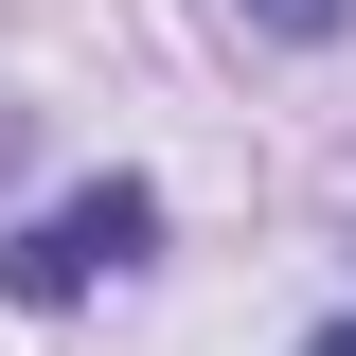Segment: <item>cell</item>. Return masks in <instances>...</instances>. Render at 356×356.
I'll return each mask as SVG.
<instances>
[{"label": "cell", "instance_id": "cell-3", "mask_svg": "<svg viewBox=\"0 0 356 356\" xmlns=\"http://www.w3.org/2000/svg\"><path fill=\"white\" fill-rule=\"evenodd\" d=\"M303 356H356V321H339V339H303Z\"/></svg>", "mask_w": 356, "mask_h": 356}, {"label": "cell", "instance_id": "cell-1", "mask_svg": "<svg viewBox=\"0 0 356 356\" xmlns=\"http://www.w3.org/2000/svg\"><path fill=\"white\" fill-rule=\"evenodd\" d=\"M143 232H161V196H143V178H89V196H54V214L0 250V285H18V303H72V285L143 267Z\"/></svg>", "mask_w": 356, "mask_h": 356}, {"label": "cell", "instance_id": "cell-2", "mask_svg": "<svg viewBox=\"0 0 356 356\" xmlns=\"http://www.w3.org/2000/svg\"><path fill=\"white\" fill-rule=\"evenodd\" d=\"M250 18H267V36H339L356 0H250Z\"/></svg>", "mask_w": 356, "mask_h": 356}]
</instances>
